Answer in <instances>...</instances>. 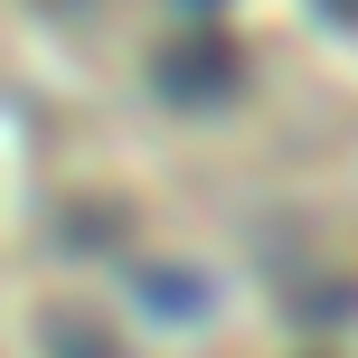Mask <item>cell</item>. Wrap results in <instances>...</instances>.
I'll return each instance as SVG.
<instances>
[{
	"label": "cell",
	"instance_id": "6da1fadb",
	"mask_svg": "<svg viewBox=\"0 0 358 358\" xmlns=\"http://www.w3.org/2000/svg\"><path fill=\"white\" fill-rule=\"evenodd\" d=\"M161 85H170V104H227V85H236V48H227L217 29H189V38L161 57Z\"/></svg>",
	"mask_w": 358,
	"mask_h": 358
},
{
	"label": "cell",
	"instance_id": "7a4b0ae2",
	"mask_svg": "<svg viewBox=\"0 0 358 358\" xmlns=\"http://www.w3.org/2000/svg\"><path fill=\"white\" fill-rule=\"evenodd\" d=\"M48 358H113V349L94 340L85 321H57V330H48Z\"/></svg>",
	"mask_w": 358,
	"mask_h": 358
},
{
	"label": "cell",
	"instance_id": "3957f363",
	"mask_svg": "<svg viewBox=\"0 0 358 358\" xmlns=\"http://www.w3.org/2000/svg\"><path fill=\"white\" fill-rule=\"evenodd\" d=\"M179 10H189V19H198V29H208V19H217V0H179Z\"/></svg>",
	"mask_w": 358,
	"mask_h": 358
},
{
	"label": "cell",
	"instance_id": "277c9868",
	"mask_svg": "<svg viewBox=\"0 0 358 358\" xmlns=\"http://www.w3.org/2000/svg\"><path fill=\"white\" fill-rule=\"evenodd\" d=\"M321 10H330V19H349V29H358V0H321Z\"/></svg>",
	"mask_w": 358,
	"mask_h": 358
}]
</instances>
